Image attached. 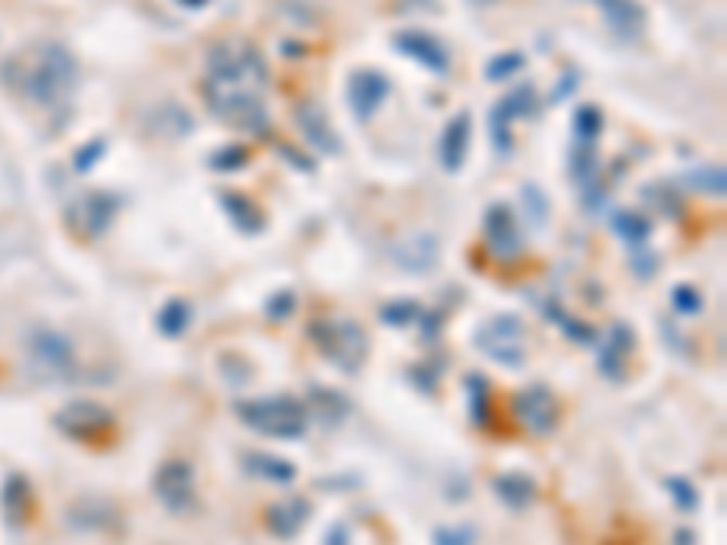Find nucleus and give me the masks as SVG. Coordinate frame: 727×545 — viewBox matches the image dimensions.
<instances>
[{
	"label": "nucleus",
	"instance_id": "f257e3e1",
	"mask_svg": "<svg viewBox=\"0 0 727 545\" xmlns=\"http://www.w3.org/2000/svg\"><path fill=\"white\" fill-rule=\"evenodd\" d=\"M0 80L8 91L37 110H62L77 91V59L59 40H34L0 62Z\"/></svg>",
	"mask_w": 727,
	"mask_h": 545
},
{
	"label": "nucleus",
	"instance_id": "f03ea898",
	"mask_svg": "<svg viewBox=\"0 0 727 545\" xmlns=\"http://www.w3.org/2000/svg\"><path fill=\"white\" fill-rule=\"evenodd\" d=\"M237 418L258 436L269 440H298L309 429V411L298 396L277 393V396H252L237 401Z\"/></svg>",
	"mask_w": 727,
	"mask_h": 545
},
{
	"label": "nucleus",
	"instance_id": "7ed1b4c3",
	"mask_svg": "<svg viewBox=\"0 0 727 545\" xmlns=\"http://www.w3.org/2000/svg\"><path fill=\"white\" fill-rule=\"evenodd\" d=\"M204 102H207V110H212V117L222 121L226 128L258 135V139L269 135V110H266L263 91L204 80Z\"/></svg>",
	"mask_w": 727,
	"mask_h": 545
},
{
	"label": "nucleus",
	"instance_id": "20e7f679",
	"mask_svg": "<svg viewBox=\"0 0 727 545\" xmlns=\"http://www.w3.org/2000/svg\"><path fill=\"white\" fill-rule=\"evenodd\" d=\"M204 80L233 84V88H252L266 91L269 84V66L252 40H222L207 51V73Z\"/></svg>",
	"mask_w": 727,
	"mask_h": 545
},
{
	"label": "nucleus",
	"instance_id": "39448f33",
	"mask_svg": "<svg viewBox=\"0 0 727 545\" xmlns=\"http://www.w3.org/2000/svg\"><path fill=\"white\" fill-rule=\"evenodd\" d=\"M306 334H309V342H314L317 350L335 364V368H342L346 375L360 371V360L368 356V334H364L353 320L320 317V320L309 324Z\"/></svg>",
	"mask_w": 727,
	"mask_h": 545
},
{
	"label": "nucleus",
	"instance_id": "423d86ee",
	"mask_svg": "<svg viewBox=\"0 0 727 545\" xmlns=\"http://www.w3.org/2000/svg\"><path fill=\"white\" fill-rule=\"evenodd\" d=\"M26 364L40 382H69L77 379V350L66 334L37 328L26 342Z\"/></svg>",
	"mask_w": 727,
	"mask_h": 545
},
{
	"label": "nucleus",
	"instance_id": "0eeeda50",
	"mask_svg": "<svg viewBox=\"0 0 727 545\" xmlns=\"http://www.w3.org/2000/svg\"><path fill=\"white\" fill-rule=\"evenodd\" d=\"M473 345L487 356V360L502 364V368H521L524 364V324H521V317L498 313V317H492L487 324L476 328Z\"/></svg>",
	"mask_w": 727,
	"mask_h": 545
},
{
	"label": "nucleus",
	"instance_id": "6e6552de",
	"mask_svg": "<svg viewBox=\"0 0 727 545\" xmlns=\"http://www.w3.org/2000/svg\"><path fill=\"white\" fill-rule=\"evenodd\" d=\"M153 495L161 498V506L175 512V517H186V512L196 509V473L186 458H168L157 473H153Z\"/></svg>",
	"mask_w": 727,
	"mask_h": 545
},
{
	"label": "nucleus",
	"instance_id": "1a4fd4ad",
	"mask_svg": "<svg viewBox=\"0 0 727 545\" xmlns=\"http://www.w3.org/2000/svg\"><path fill=\"white\" fill-rule=\"evenodd\" d=\"M513 415L527 433L549 436L560 422V404H557V396H553L549 385L535 382V385H524V390L513 396Z\"/></svg>",
	"mask_w": 727,
	"mask_h": 545
},
{
	"label": "nucleus",
	"instance_id": "9d476101",
	"mask_svg": "<svg viewBox=\"0 0 727 545\" xmlns=\"http://www.w3.org/2000/svg\"><path fill=\"white\" fill-rule=\"evenodd\" d=\"M535 88L532 84H521V88H513L506 99L495 102L492 117H487V131H492V145L495 153H513V135H509V124H513L516 117H532L535 113Z\"/></svg>",
	"mask_w": 727,
	"mask_h": 545
},
{
	"label": "nucleus",
	"instance_id": "9b49d317",
	"mask_svg": "<svg viewBox=\"0 0 727 545\" xmlns=\"http://www.w3.org/2000/svg\"><path fill=\"white\" fill-rule=\"evenodd\" d=\"M390 91H393V84H390L386 73L371 69V66L353 69L349 80H346V102H349L353 117H357V121H371L382 106H386Z\"/></svg>",
	"mask_w": 727,
	"mask_h": 545
},
{
	"label": "nucleus",
	"instance_id": "f8f14e48",
	"mask_svg": "<svg viewBox=\"0 0 727 545\" xmlns=\"http://www.w3.org/2000/svg\"><path fill=\"white\" fill-rule=\"evenodd\" d=\"M393 51H400L414 66L430 69L433 77H448L451 69V51L444 48V40L433 34H422V29H400V34H393Z\"/></svg>",
	"mask_w": 727,
	"mask_h": 545
},
{
	"label": "nucleus",
	"instance_id": "ddd939ff",
	"mask_svg": "<svg viewBox=\"0 0 727 545\" xmlns=\"http://www.w3.org/2000/svg\"><path fill=\"white\" fill-rule=\"evenodd\" d=\"M117 207H120L117 193H99V190L85 193V197H77V201L69 204V226L77 229L80 237L95 240V237H102L110 229L113 215H117Z\"/></svg>",
	"mask_w": 727,
	"mask_h": 545
},
{
	"label": "nucleus",
	"instance_id": "4468645a",
	"mask_svg": "<svg viewBox=\"0 0 727 545\" xmlns=\"http://www.w3.org/2000/svg\"><path fill=\"white\" fill-rule=\"evenodd\" d=\"M55 426L73 440H99L113 429V415L95 401H73L55 415Z\"/></svg>",
	"mask_w": 727,
	"mask_h": 545
},
{
	"label": "nucleus",
	"instance_id": "2eb2a0df",
	"mask_svg": "<svg viewBox=\"0 0 727 545\" xmlns=\"http://www.w3.org/2000/svg\"><path fill=\"white\" fill-rule=\"evenodd\" d=\"M484 240L487 251L498 258H516L524 251L521 226H516V212L509 204H492L484 212Z\"/></svg>",
	"mask_w": 727,
	"mask_h": 545
},
{
	"label": "nucleus",
	"instance_id": "dca6fc26",
	"mask_svg": "<svg viewBox=\"0 0 727 545\" xmlns=\"http://www.w3.org/2000/svg\"><path fill=\"white\" fill-rule=\"evenodd\" d=\"M295 124H298V135L314 145L317 153H324V156H339L342 153V139L335 135V128H331V121H328V113H324V106L320 102H314V99H303L295 106Z\"/></svg>",
	"mask_w": 727,
	"mask_h": 545
},
{
	"label": "nucleus",
	"instance_id": "f3484780",
	"mask_svg": "<svg viewBox=\"0 0 727 545\" xmlns=\"http://www.w3.org/2000/svg\"><path fill=\"white\" fill-rule=\"evenodd\" d=\"M594 4L618 40H637L643 34V23H648V18H643V8L637 0H594Z\"/></svg>",
	"mask_w": 727,
	"mask_h": 545
},
{
	"label": "nucleus",
	"instance_id": "a211bd4d",
	"mask_svg": "<svg viewBox=\"0 0 727 545\" xmlns=\"http://www.w3.org/2000/svg\"><path fill=\"white\" fill-rule=\"evenodd\" d=\"M470 142H473V117L470 113H455L448 121V128L441 135V164L444 172H462L465 156H470Z\"/></svg>",
	"mask_w": 727,
	"mask_h": 545
},
{
	"label": "nucleus",
	"instance_id": "6ab92c4d",
	"mask_svg": "<svg viewBox=\"0 0 727 545\" xmlns=\"http://www.w3.org/2000/svg\"><path fill=\"white\" fill-rule=\"evenodd\" d=\"M629 350H633V328L629 324H615L604 339H597V368L604 371V379H622Z\"/></svg>",
	"mask_w": 727,
	"mask_h": 545
},
{
	"label": "nucleus",
	"instance_id": "aec40b11",
	"mask_svg": "<svg viewBox=\"0 0 727 545\" xmlns=\"http://www.w3.org/2000/svg\"><path fill=\"white\" fill-rule=\"evenodd\" d=\"M436 258H441V248H436V237H430V233H414L408 240H400V244H393V262L408 272L433 269Z\"/></svg>",
	"mask_w": 727,
	"mask_h": 545
},
{
	"label": "nucleus",
	"instance_id": "412c9836",
	"mask_svg": "<svg viewBox=\"0 0 727 545\" xmlns=\"http://www.w3.org/2000/svg\"><path fill=\"white\" fill-rule=\"evenodd\" d=\"M241 466L247 477L255 480H266V484H295L298 469L288 462V458H277V455H266V451H247V455H241Z\"/></svg>",
	"mask_w": 727,
	"mask_h": 545
},
{
	"label": "nucleus",
	"instance_id": "4be33fe9",
	"mask_svg": "<svg viewBox=\"0 0 727 545\" xmlns=\"http://www.w3.org/2000/svg\"><path fill=\"white\" fill-rule=\"evenodd\" d=\"M309 520V506L303 498H288V502H273L266 512V523L277 538H295L298 528Z\"/></svg>",
	"mask_w": 727,
	"mask_h": 545
},
{
	"label": "nucleus",
	"instance_id": "5701e85b",
	"mask_svg": "<svg viewBox=\"0 0 727 545\" xmlns=\"http://www.w3.org/2000/svg\"><path fill=\"white\" fill-rule=\"evenodd\" d=\"M492 487H495V495L502 498L506 506H513V509H527L535 502V495H538L535 480L527 473H521V469H513V473H498L492 480Z\"/></svg>",
	"mask_w": 727,
	"mask_h": 545
},
{
	"label": "nucleus",
	"instance_id": "b1692460",
	"mask_svg": "<svg viewBox=\"0 0 727 545\" xmlns=\"http://www.w3.org/2000/svg\"><path fill=\"white\" fill-rule=\"evenodd\" d=\"M218 204H222V212L230 215V223L241 229V233H263L266 229V218H263V212H258V207L247 201V197H241V193H218Z\"/></svg>",
	"mask_w": 727,
	"mask_h": 545
},
{
	"label": "nucleus",
	"instance_id": "393cba45",
	"mask_svg": "<svg viewBox=\"0 0 727 545\" xmlns=\"http://www.w3.org/2000/svg\"><path fill=\"white\" fill-rule=\"evenodd\" d=\"M309 418H320L324 426H339L342 418L349 415V401L335 390H328V385H314L309 390V404H306Z\"/></svg>",
	"mask_w": 727,
	"mask_h": 545
},
{
	"label": "nucleus",
	"instance_id": "a878e982",
	"mask_svg": "<svg viewBox=\"0 0 727 545\" xmlns=\"http://www.w3.org/2000/svg\"><path fill=\"white\" fill-rule=\"evenodd\" d=\"M193 320V306L186 299H171L164 302L161 313H157V331L164 334V339H179V334L190 328Z\"/></svg>",
	"mask_w": 727,
	"mask_h": 545
},
{
	"label": "nucleus",
	"instance_id": "bb28decb",
	"mask_svg": "<svg viewBox=\"0 0 727 545\" xmlns=\"http://www.w3.org/2000/svg\"><path fill=\"white\" fill-rule=\"evenodd\" d=\"M462 385H465V396H470V418L476 426H487L492 422V390H487V379L470 371L462 379Z\"/></svg>",
	"mask_w": 727,
	"mask_h": 545
},
{
	"label": "nucleus",
	"instance_id": "cd10ccee",
	"mask_svg": "<svg viewBox=\"0 0 727 545\" xmlns=\"http://www.w3.org/2000/svg\"><path fill=\"white\" fill-rule=\"evenodd\" d=\"M611 226H615V233L626 240L633 251H640L651 237V223L640 212H618L615 218H611Z\"/></svg>",
	"mask_w": 727,
	"mask_h": 545
},
{
	"label": "nucleus",
	"instance_id": "c85d7f7f",
	"mask_svg": "<svg viewBox=\"0 0 727 545\" xmlns=\"http://www.w3.org/2000/svg\"><path fill=\"white\" fill-rule=\"evenodd\" d=\"M597 175V142H575L571 150V178L586 190Z\"/></svg>",
	"mask_w": 727,
	"mask_h": 545
},
{
	"label": "nucleus",
	"instance_id": "c756f323",
	"mask_svg": "<svg viewBox=\"0 0 727 545\" xmlns=\"http://www.w3.org/2000/svg\"><path fill=\"white\" fill-rule=\"evenodd\" d=\"M688 186L691 190H699V193H710V197H724V186H727V178H724V167L720 164H705V167H699V172H691L688 175Z\"/></svg>",
	"mask_w": 727,
	"mask_h": 545
},
{
	"label": "nucleus",
	"instance_id": "7c9ffc66",
	"mask_svg": "<svg viewBox=\"0 0 727 545\" xmlns=\"http://www.w3.org/2000/svg\"><path fill=\"white\" fill-rule=\"evenodd\" d=\"M521 69H524V55H521V51H502V55L487 59L484 77L498 84V80H509L513 73H521Z\"/></svg>",
	"mask_w": 727,
	"mask_h": 545
},
{
	"label": "nucleus",
	"instance_id": "2f4dec72",
	"mask_svg": "<svg viewBox=\"0 0 727 545\" xmlns=\"http://www.w3.org/2000/svg\"><path fill=\"white\" fill-rule=\"evenodd\" d=\"M419 313H422L419 302H411V299H397V302H386L379 317H382V324H393V328H408L411 320H419Z\"/></svg>",
	"mask_w": 727,
	"mask_h": 545
},
{
	"label": "nucleus",
	"instance_id": "473e14b6",
	"mask_svg": "<svg viewBox=\"0 0 727 545\" xmlns=\"http://www.w3.org/2000/svg\"><path fill=\"white\" fill-rule=\"evenodd\" d=\"M600 124H604V117H600L597 106H578L575 110V142H597Z\"/></svg>",
	"mask_w": 727,
	"mask_h": 545
},
{
	"label": "nucleus",
	"instance_id": "72a5a7b5",
	"mask_svg": "<svg viewBox=\"0 0 727 545\" xmlns=\"http://www.w3.org/2000/svg\"><path fill=\"white\" fill-rule=\"evenodd\" d=\"M207 167H215V172H241V167H247V150L244 145H226V150H215Z\"/></svg>",
	"mask_w": 727,
	"mask_h": 545
},
{
	"label": "nucleus",
	"instance_id": "f704fd0d",
	"mask_svg": "<svg viewBox=\"0 0 727 545\" xmlns=\"http://www.w3.org/2000/svg\"><path fill=\"white\" fill-rule=\"evenodd\" d=\"M666 491L673 495V502H677V509H699V491H694L691 480L684 477H666Z\"/></svg>",
	"mask_w": 727,
	"mask_h": 545
},
{
	"label": "nucleus",
	"instance_id": "c9c22d12",
	"mask_svg": "<svg viewBox=\"0 0 727 545\" xmlns=\"http://www.w3.org/2000/svg\"><path fill=\"white\" fill-rule=\"evenodd\" d=\"M673 309H677L680 317H694V313H702V295L688 284H677L673 288Z\"/></svg>",
	"mask_w": 727,
	"mask_h": 545
},
{
	"label": "nucleus",
	"instance_id": "e433bc0d",
	"mask_svg": "<svg viewBox=\"0 0 727 545\" xmlns=\"http://www.w3.org/2000/svg\"><path fill=\"white\" fill-rule=\"evenodd\" d=\"M476 531L470 523H459V528H436L433 531V545H473Z\"/></svg>",
	"mask_w": 727,
	"mask_h": 545
},
{
	"label": "nucleus",
	"instance_id": "4c0bfd02",
	"mask_svg": "<svg viewBox=\"0 0 727 545\" xmlns=\"http://www.w3.org/2000/svg\"><path fill=\"white\" fill-rule=\"evenodd\" d=\"M102 153H106V139H91L88 145H80L77 156H73V167L85 175V172H91V167L102 161Z\"/></svg>",
	"mask_w": 727,
	"mask_h": 545
},
{
	"label": "nucleus",
	"instance_id": "58836bf2",
	"mask_svg": "<svg viewBox=\"0 0 727 545\" xmlns=\"http://www.w3.org/2000/svg\"><path fill=\"white\" fill-rule=\"evenodd\" d=\"M266 313L273 320H288L291 313H295V295L291 291H280V295H269V302H266Z\"/></svg>",
	"mask_w": 727,
	"mask_h": 545
},
{
	"label": "nucleus",
	"instance_id": "ea45409f",
	"mask_svg": "<svg viewBox=\"0 0 727 545\" xmlns=\"http://www.w3.org/2000/svg\"><path fill=\"white\" fill-rule=\"evenodd\" d=\"M521 197H524V204L532 207V223L546 226V212H549L546 197H543V193H535V186H524V190H521Z\"/></svg>",
	"mask_w": 727,
	"mask_h": 545
},
{
	"label": "nucleus",
	"instance_id": "a19ab883",
	"mask_svg": "<svg viewBox=\"0 0 727 545\" xmlns=\"http://www.w3.org/2000/svg\"><path fill=\"white\" fill-rule=\"evenodd\" d=\"M277 153H284V161H288V164H295L298 172H314V167H317L314 161H303V153H295V150H291V145H284V142H277Z\"/></svg>",
	"mask_w": 727,
	"mask_h": 545
},
{
	"label": "nucleus",
	"instance_id": "79ce46f5",
	"mask_svg": "<svg viewBox=\"0 0 727 545\" xmlns=\"http://www.w3.org/2000/svg\"><path fill=\"white\" fill-rule=\"evenodd\" d=\"M324 545H349V528H346V523H331Z\"/></svg>",
	"mask_w": 727,
	"mask_h": 545
},
{
	"label": "nucleus",
	"instance_id": "37998d69",
	"mask_svg": "<svg viewBox=\"0 0 727 545\" xmlns=\"http://www.w3.org/2000/svg\"><path fill=\"white\" fill-rule=\"evenodd\" d=\"M175 4H179V8H186V12H196V8H204L207 0H175Z\"/></svg>",
	"mask_w": 727,
	"mask_h": 545
},
{
	"label": "nucleus",
	"instance_id": "c03bdc74",
	"mask_svg": "<svg viewBox=\"0 0 727 545\" xmlns=\"http://www.w3.org/2000/svg\"><path fill=\"white\" fill-rule=\"evenodd\" d=\"M470 4H476V8H487V4H495V0H470Z\"/></svg>",
	"mask_w": 727,
	"mask_h": 545
}]
</instances>
